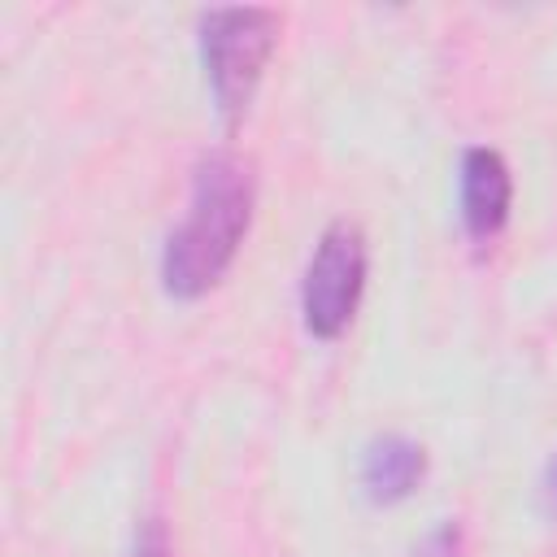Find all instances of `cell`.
<instances>
[{
    "mask_svg": "<svg viewBox=\"0 0 557 557\" xmlns=\"http://www.w3.org/2000/svg\"><path fill=\"white\" fill-rule=\"evenodd\" d=\"M548 500H553V509H557V461H553V470H548Z\"/></svg>",
    "mask_w": 557,
    "mask_h": 557,
    "instance_id": "7",
    "label": "cell"
},
{
    "mask_svg": "<svg viewBox=\"0 0 557 557\" xmlns=\"http://www.w3.org/2000/svg\"><path fill=\"white\" fill-rule=\"evenodd\" d=\"M252 222V178L248 170L226 157L213 152L196 165L191 178V205L183 226L165 239L161 252V283L174 300H196L209 287L222 283V274L231 270L244 235Z\"/></svg>",
    "mask_w": 557,
    "mask_h": 557,
    "instance_id": "1",
    "label": "cell"
},
{
    "mask_svg": "<svg viewBox=\"0 0 557 557\" xmlns=\"http://www.w3.org/2000/svg\"><path fill=\"white\" fill-rule=\"evenodd\" d=\"M509 165L500 152L492 148H470L461 157V222L470 231V239L487 244L492 235H500L505 218H509Z\"/></svg>",
    "mask_w": 557,
    "mask_h": 557,
    "instance_id": "4",
    "label": "cell"
},
{
    "mask_svg": "<svg viewBox=\"0 0 557 557\" xmlns=\"http://www.w3.org/2000/svg\"><path fill=\"white\" fill-rule=\"evenodd\" d=\"M131 557H170V544H165V531L161 522H144L139 540H135V553Z\"/></svg>",
    "mask_w": 557,
    "mask_h": 557,
    "instance_id": "6",
    "label": "cell"
},
{
    "mask_svg": "<svg viewBox=\"0 0 557 557\" xmlns=\"http://www.w3.org/2000/svg\"><path fill=\"white\" fill-rule=\"evenodd\" d=\"M274 44H278L274 9L244 4V9H209L200 17V61L226 126H235L248 113Z\"/></svg>",
    "mask_w": 557,
    "mask_h": 557,
    "instance_id": "2",
    "label": "cell"
},
{
    "mask_svg": "<svg viewBox=\"0 0 557 557\" xmlns=\"http://www.w3.org/2000/svg\"><path fill=\"white\" fill-rule=\"evenodd\" d=\"M426 474V453L422 444L405 440V435H383L366 448V461H361V492L374 500V505H396L405 500Z\"/></svg>",
    "mask_w": 557,
    "mask_h": 557,
    "instance_id": "5",
    "label": "cell"
},
{
    "mask_svg": "<svg viewBox=\"0 0 557 557\" xmlns=\"http://www.w3.org/2000/svg\"><path fill=\"white\" fill-rule=\"evenodd\" d=\"M366 287V239L352 222H331L309 257L305 287H300V313L309 335L335 339L348 331Z\"/></svg>",
    "mask_w": 557,
    "mask_h": 557,
    "instance_id": "3",
    "label": "cell"
}]
</instances>
